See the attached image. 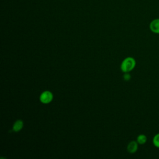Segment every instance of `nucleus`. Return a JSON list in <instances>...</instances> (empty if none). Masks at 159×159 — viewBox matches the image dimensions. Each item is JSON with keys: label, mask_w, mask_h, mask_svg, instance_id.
Listing matches in <instances>:
<instances>
[{"label": "nucleus", "mask_w": 159, "mask_h": 159, "mask_svg": "<svg viewBox=\"0 0 159 159\" xmlns=\"http://www.w3.org/2000/svg\"><path fill=\"white\" fill-rule=\"evenodd\" d=\"M138 142L136 141H131L127 145V151L130 153L136 152L138 149Z\"/></svg>", "instance_id": "4"}, {"label": "nucleus", "mask_w": 159, "mask_h": 159, "mask_svg": "<svg viewBox=\"0 0 159 159\" xmlns=\"http://www.w3.org/2000/svg\"><path fill=\"white\" fill-rule=\"evenodd\" d=\"M23 126H24L23 121L22 120H17L14 124L13 127H12V130L16 132H19L22 129Z\"/></svg>", "instance_id": "5"}, {"label": "nucleus", "mask_w": 159, "mask_h": 159, "mask_svg": "<svg viewBox=\"0 0 159 159\" xmlns=\"http://www.w3.org/2000/svg\"><path fill=\"white\" fill-rule=\"evenodd\" d=\"M130 78H131V76H130L129 73H126L124 75V80H125V81H129V80H130Z\"/></svg>", "instance_id": "8"}, {"label": "nucleus", "mask_w": 159, "mask_h": 159, "mask_svg": "<svg viewBox=\"0 0 159 159\" xmlns=\"http://www.w3.org/2000/svg\"><path fill=\"white\" fill-rule=\"evenodd\" d=\"M53 99V94L50 91H43L40 96V101L43 104H48Z\"/></svg>", "instance_id": "2"}, {"label": "nucleus", "mask_w": 159, "mask_h": 159, "mask_svg": "<svg viewBox=\"0 0 159 159\" xmlns=\"http://www.w3.org/2000/svg\"><path fill=\"white\" fill-rule=\"evenodd\" d=\"M152 142L153 145L159 148V133L156 134L153 137V140H152Z\"/></svg>", "instance_id": "7"}, {"label": "nucleus", "mask_w": 159, "mask_h": 159, "mask_svg": "<svg viewBox=\"0 0 159 159\" xmlns=\"http://www.w3.org/2000/svg\"><path fill=\"white\" fill-rule=\"evenodd\" d=\"M149 28L153 33L159 34V18L152 20L149 24Z\"/></svg>", "instance_id": "3"}, {"label": "nucleus", "mask_w": 159, "mask_h": 159, "mask_svg": "<svg viewBox=\"0 0 159 159\" xmlns=\"http://www.w3.org/2000/svg\"><path fill=\"white\" fill-rule=\"evenodd\" d=\"M136 61L132 57H127L125 58L120 65L122 71L124 73H128L132 71L135 66Z\"/></svg>", "instance_id": "1"}, {"label": "nucleus", "mask_w": 159, "mask_h": 159, "mask_svg": "<svg viewBox=\"0 0 159 159\" xmlns=\"http://www.w3.org/2000/svg\"><path fill=\"white\" fill-rule=\"evenodd\" d=\"M147 141V137L144 134H140L137 137V142L140 145L145 144Z\"/></svg>", "instance_id": "6"}]
</instances>
